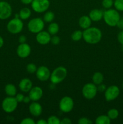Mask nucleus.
<instances>
[{
	"label": "nucleus",
	"mask_w": 123,
	"mask_h": 124,
	"mask_svg": "<svg viewBox=\"0 0 123 124\" xmlns=\"http://www.w3.org/2000/svg\"><path fill=\"white\" fill-rule=\"evenodd\" d=\"M37 124H48V122L45 119H39V121H37Z\"/></svg>",
	"instance_id": "obj_43"
},
{
	"label": "nucleus",
	"mask_w": 123,
	"mask_h": 124,
	"mask_svg": "<svg viewBox=\"0 0 123 124\" xmlns=\"http://www.w3.org/2000/svg\"><path fill=\"white\" fill-rule=\"evenodd\" d=\"M104 81V76L101 73L95 72L92 76V82L96 85L102 83Z\"/></svg>",
	"instance_id": "obj_22"
},
{
	"label": "nucleus",
	"mask_w": 123,
	"mask_h": 124,
	"mask_svg": "<svg viewBox=\"0 0 123 124\" xmlns=\"http://www.w3.org/2000/svg\"><path fill=\"white\" fill-rule=\"evenodd\" d=\"M29 111L32 116L38 117L42 113V107L37 101H33L29 105Z\"/></svg>",
	"instance_id": "obj_16"
},
{
	"label": "nucleus",
	"mask_w": 123,
	"mask_h": 124,
	"mask_svg": "<svg viewBox=\"0 0 123 124\" xmlns=\"http://www.w3.org/2000/svg\"><path fill=\"white\" fill-rule=\"evenodd\" d=\"M107 116L111 120L116 119L119 116V111L116 108H112L107 112Z\"/></svg>",
	"instance_id": "obj_27"
},
{
	"label": "nucleus",
	"mask_w": 123,
	"mask_h": 124,
	"mask_svg": "<svg viewBox=\"0 0 123 124\" xmlns=\"http://www.w3.org/2000/svg\"><path fill=\"white\" fill-rule=\"evenodd\" d=\"M18 41H19L20 44L25 43L27 41V37L25 35H20V36H19V39H18Z\"/></svg>",
	"instance_id": "obj_39"
},
{
	"label": "nucleus",
	"mask_w": 123,
	"mask_h": 124,
	"mask_svg": "<svg viewBox=\"0 0 123 124\" xmlns=\"http://www.w3.org/2000/svg\"><path fill=\"white\" fill-rule=\"evenodd\" d=\"M78 123L79 124H92L93 122L88 117H83L78 119Z\"/></svg>",
	"instance_id": "obj_32"
},
{
	"label": "nucleus",
	"mask_w": 123,
	"mask_h": 124,
	"mask_svg": "<svg viewBox=\"0 0 123 124\" xmlns=\"http://www.w3.org/2000/svg\"><path fill=\"white\" fill-rule=\"evenodd\" d=\"M36 122L31 117H26L23 119L20 122V124H35Z\"/></svg>",
	"instance_id": "obj_33"
},
{
	"label": "nucleus",
	"mask_w": 123,
	"mask_h": 124,
	"mask_svg": "<svg viewBox=\"0 0 123 124\" xmlns=\"http://www.w3.org/2000/svg\"><path fill=\"white\" fill-rule=\"evenodd\" d=\"M83 38V31L81 30H75L71 35V39L74 41H78Z\"/></svg>",
	"instance_id": "obj_26"
},
{
	"label": "nucleus",
	"mask_w": 123,
	"mask_h": 124,
	"mask_svg": "<svg viewBox=\"0 0 123 124\" xmlns=\"http://www.w3.org/2000/svg\"><path fill=\"white\" fill-rule=\"evenodd\" d=\"M113 6L116 10L123 12V0H115Z\"/></svg>",
	"instance_id": "obj_28"
},
{
	"label": "nucleus",
	"mask_w": 123,
	"mask_h": 124,
	"mask_svg": "<svg viewBox=\"0 0 123 124\" xmlns=\"http://www.w3.org/2000/svg\"><path fill=\"white\" fill-rule=\"evenodd\" d=\"M12 14V8L10 4L6 1H0V19H8Z\"/></svg>",
	"instance_id": "obj_11"
},
{
	"label": "nucleus",
	"mask_w": 123,
	"mask_h": 124,
	"mask_svg": "<svg viewBox=\"0 0 123 124\" xmlns=\"http://www.w3.org/2000/svg\"><path fill=\"white\" fill-rule=\"evenodd\" d=\"M48 124H60V120L55 116H51L47 119Z\"/></svg>",
	"instance_id": "obj_30"
},
{
	"label": "nucleus",
	"mask_w": 123,
	"mask_h": 124,
	"mask_svg": "<svg viewBox=\"0 0 123 124\" xmlns=\"http://www.w3.org/2000/svg\"><path fill=\"white\" fill-rule=\"evenodd\" d=\"M55 18V15L51 11H46L43 15V20L45 23H51L53 21Z\"/></svg>",
	"instance_id": "obj_25"
},
{
	"label": "nucleus",
	"mask_w": 123,
	"mask_h": 124,
	"mask_svg": "<svg viewBox=\"0 0 123 124\" xmlns=\"http://www.w3.org/2000/svg\"><path fill=\"white\" fill-rule=\"evenodd\" d=\"M50 5L49 0H33L31 7L35 12L43 13L47 11Z\"/></svg>",
	"instance_id": "obj_8"
},
{
	"label": "nucleus",
	"mask_w": 123,
	"mask_h": 124,
	"mask_svg": "<svg viewBox=\"0 0 123 124\" xmlns=\"http://www.w3.org/2000/svg\"><path fill=\"white\" fill-rule=\"evenodd\" d=\"M122 50H123V45H122Z\"/></svg>",
	"instance_id": "obj_45"
},
{
	"label": "nucleus",
	"mask_w": 123,
	"mask_h": 124,
	"mask_svg": "<svg viewBox=\"0 0 123 124\" xmlns=\"http://www.w3.org/2000/svg\"><path fill=\"white\" fill-rule=\"evenodd\" d=\"M28 29L32 33L37 34L44 29V21L41 18H34L28 23Z\"/></svg>",
	"instance_id": "obj_4"
},
{
	"label": "nucleus",
	"mask_w": 123,
	"mask_h": 124,
	"mask_svg": "<svg viewBox=\"0 0 123 124\" xmlns=\"http://www.w3.org/2000/svg\"><path fill=\"white\" fill-rule=\"evenodd\" d=\"M30 101H31V99H30L29 96H24L23 102H24V103H25V104H27V103L30 102Z\"/></svg>",
	"instance_id": "obj_42"
},
{
	"label": "nucleus",
	"mask_w": 123,
	"mask_h": 124,
	"mask_svg": "<svg viewBox=\"0 0 123 124\" xmlns=\"http://www.w3.org/2000/svg\"><path fill=\"white\" fill-rule=\"evenodd\" d=\"M31 48L29 44L25 43L20 44L18 46L16 49V53L18 56L20 58H26L31 53Z\"/></svg>",
	"instance_id": "obj_13"
},
{
	"label": "nucleus",
	"mask_w": 123,
	"mask_h": 124,
	"mask_svg": "<svg viewBox=\"0 0 123 124\" xmlns=\"http://www.w3.org/2000/svg\"><path fill=\"white\" fill-rule=\"evenodd\" d=\"M117 39H118V42L121 45H123V30L121 31L118 33V36H117Z\"/></svg>",
	"instance_id": "obj_37"
},
{
	"label": "nucleus",
	"mask_w": 123,
	"mask_h": 124,
	"mask_svg": "<svg viewBox=\"0 0 123 124\" xmlns=\"http://www.w3.org/2000/svg\"><path fill=\"white\" fill-rule=\"evenodd\" d=\"M97 87V90L98 92H105V90H106V85L103 84L102 83L98 85Z\"/></svg>",
	"instance_id": "obj_36"
},
{
	"label": "nucleus",
	"mask_w": 123,
	"mask_h": 124,
	"mask_svg": "<svg viewBox=\"0 0 123 124\" xmlns=\"http://www.w3.org/2000/svg\"><path fill=\"white\" fill-rule=\"evenodd\" d=\"M5 92L8 96H15L17 94V89L13 84H7L5 86Z\"/></svg>",
	"instance_id": "obj_20"
},
{
	"label": "nucleus",
	"mask_w": 123,
	"mask_h": 124,
	"mask_svg": "<svg viewBox=\"0 0 123 124\" xmlns=\"http://www.w3.org/2000/svg\"><path fill=\"white\" fill-rule=\"evenodd\" d=\"M59 26L57 23H51L49 25H48V31L51 35H55L59 32Z\"/></svg>",
	"instance_id": "obj_24"
},
{
	"label": "nucleus",
	"mask_w": 123,
	"mask_h": 124,
	"mask_svg": "<svg viewBox=\"0 0 123 124\" xmlns=\"http://www.w3.org/2000/svg\"><path fill=\"white\" fill-rule=\"evenodd\" d=\"M31 15V11L30 8L27 7H24L22 8L19 13V18L21 19L22 20H26L28 19Z\"/></svg>",
	"instance_id": "obj_21"
},
{
	"label": "nucleus",
	"mask_w": 123,
	"mask_h": 124,
	"mask_svg": "<svg viewBox=\"0 0 123 124\" xmlns=\"http://www.w3.org/2000/svg\"><path fill=\"white\" fill-rule=\"evenodd\" d=\"M21 2L24 4L25 5H28V4H31L33 0H20Z\"/></svg>",
	"instance_id": "obj_41"
},
{
	"label": "nucleus",
	"mask_w": 123,
	"mask_h": 124,
	"mask_svg": "<svg viewBox=\"0 0 123 124\" xmlns=\"http://www.w3.org/2000/svg\"><path fill=\"white\" fill-rule=\"evenodd\" d=\"M72 121L68 117H65L62 121H60V124H71Z\"/></svg>",
	"instance_id": "obj_38"
},
{
	"label": "nucleus",
	"mask_w": 123,
	"mask_h": 124,
	"mask_svg": "<svg viewBox=\"0 0 123 124\" xmlns=\"http://www.w3.org/2000/svg\"><path fill=\"white\" fill-rule=\"evenodd\" d=\"M4 45V39L2 36L0 35V48L3 46Z\"/></svg>",
	"instance_id": "obj_44"
},
{
	"label": "nucleus",
	"mask_w": 123,
	"mask_h": 124,
	"mask_svg": "<svg viewBox=\"0 0 123 124\" xmlns=\"http://www.w3.org/2000/svg\"><path fill=\"white\" fill-rule=\"evenodd\" d=\"M74 105V101L71 97L64 96L59 102V109L63 113H69L72 110Z\"/></svg>",
	"instance_id": "obj_9"
},
{
	"label": "nucleus",
	"mask_w": 123,
	"mask_h": 124,
	"mask_svg": "<svg viewBox=\"0 0 123 124\" xmlns=\"http://www.w3.org/2000/svg\"><path fill=\"white\" fill-rule=\"evenodd\" d=\"M104 12L100 9H93L89 12V16L92 21H100L103 19Z\"/></svg>",
	"instance_id": "obj_18"
},
{
	"label": "nucleus",
	"mask_w": 123,
	"mask_h": 124,
	"mask_svg": "<svg viewBox=\"0 0 123 124\" xmlns=\"http://www.w3.org/2000/svg\"><path fill=\"white\" fill-rule=\"evenodd\" d=\"M37 69V67L33 63H30V64H27V65L26 67V70L27 71V72L31 74L36 73Z\"/></svg>",
	"instance_id": "obj_29"
},
{
	"label": "nucleus",
	"mask_w": 123,
	"mask_h": 124,
	"mask_svg": "<svg viewBox=\"0 0 123 124\" xmlns=\"http://www.w3.org/2000/svg\"><path fill=\"white\" fill-rule=\"evenodd\" d=\"M78 24L82 29L85 30L90 27L92 24V20L89 16H82L78 20Z\"/></svg>",
	"instance_id": "obj_19"
},
{
	"label": "nucleus",
	"mask_w": 123,
	"mask_h": 124,
	"mask_svg": "<svg viewBox=\"0 0 123 124\" xmlns=\"http://www.w3.org/2000/svg\"><path fill=\"white\" fill-rule=\"evenodd\" d=\"M116 26L118 27L119 29L123 30V18H120V19H119V21H118V24H117Z\"/></svg>",
	"instance_id": "obj_40"
},
{
	"label": "nucleus",
	"mask_w": 123,
	"mask_h": 124,
	"mask_svg": "<svg viewBox=\"0 0 123 124\" xmlns=\"http://www.w3.org/2000/svg\"><path fill=\"white\" fill-rule=\"evenodd\" d=\"M97 92V87L94 83L86 84L82 88L83 97L88 100L94 99L96 96Z\"/></svg>",
	"instance_id": "obj_7"
},
{
	"label": "nucleus",
	"mask_w": 123,
	"mask_h": 124,
	"mask_svg": "<svg viewBox=\"0 0 123 124\" xmlns=\"http://www.w3.org/2000/svg\"><path fill=\"white\" fill-rule=\"evenodd\" d=\"M120 90L116 85H111L106 88L104 92L105 99L107 101L110 102L114 101L119 95Z\"/></svg>",
	"instance_id": "obj_10"
},
{
	"label": "nucleus",
	"mask_w": 123,
	"mask_h": 124,
	"mask_svg": "<svg viewBox=\"0 0 123 124\" xmlns=\"http://www.w3.org/2000/svg\"><path fill=\"white\" fill-rule=\"evenodd\" d=\"M14 97L18 102H22L24 100V95H23V94H21V93H17Z\"/></svg>",
	"instance_id": "obj_35"
},
{
	"label": "nucleus",
	"mask_w": 123,
	"mask_h": 124,
	"mask_svg": "<svg viewBox=\"0 0 123 124\" xmlns=\"http://www.w3.org/2000/svg\"><path fill=\"white\" fill-rule=\"evenodd\" d=\"M67 76V69L63 66L55 68L51 73L49 79L53 84H58L62 82Z\"/></svg>",
	"instance_id": "obj_3"
},
{
	"label": "nucleus",
	"mask_w": 123,
	"mask_h": 124,
	"mask_svg": "<svg viewBox=\"0 0 123 124\" xmlns=\"http://www.w3.org/2000/svg\"><path fill=\"white\" fill-rule=\"evenodd\" d=\"M33 87V83L28 78L22 79L19 83V88L21 92L28 93Z\"/></svg>",
	"instance_id": "obj_17"
},
{
	"label": "nucleus",
	"mask_w": 123,
	"mask_h": 124,
	"mask_svg": "<svg viewBox=\"0 0 123 124\" xmlns=\"http://www.w3.org/2000/svg\"><path fill=\"white\" fill-rule=\"evenodd\" d=\"M122 86H123V85H122Z\"/></svg>",
	"instance_id": "obj_46"
},
{
	"label": "nucleus",
	"mask_w": 123,
	"mask_h": 124,
	"mask_svg": "<svg viewBox=\"0 0 123 124\" xmlns=\"http://www.w3.org/2000/svg\"><path fill=\"white\" fill-rule=\"evenodd\" d=\"M36 75L37 78L39 81L42 82H45L49 79L51 76L50 70L46 66L42 65L37 68L36 72Z\"/></svg>",
	"instance_id": "obj_12"
},
{
	"label": "nucleus",
	"mask_w": 123,
	"mask_h": 124,
	"mask_svg": "<svg viewBox=\"0 0 123 124\" xmlns=\"http://www.w3.org/2000/svg\"><path fill=\"white\" fill-rule=\"evenodd\" d=\"M18 102L14 96H8L5 98L2 102V108L7 113H11L15 111L18 107Z\"/></svg>",
	"instance_id": "obj_6"
},
{
	"label": "nucleus",
	"mask_w": 123,
	"mask_h": 124,
	"mask_svg": "<svg viewBox=\"0 0 123 124\" xmlns=\"http://www.w3.org/2000/svg\"><path fill=\"white\" fill-rule=\"evenodd\" d=\"M120 18V15L116 9L109 8L104 12L103 19L109 26H116Z\"/></svg>",
	"instance_id": "obj_2"
},
{
	"label": "nucleus",
	"mask_w": 123,
	"mask_h": 124,
	"mask_svg": "<svg viewBox=\"0 0 123 124\" xmlns=\"http://www.w3.org/2000/svg\"><path fill=\"white\" fill-rule=\"evenodd\" d=\"M110 122L111 119L107 115H100L95 119V123L96 124H110Z\"/></svg>",
	"instance_id": "obj_23"
},
{
	"label": "nucleus",
	"mask_w": 123,
	"mask_h": 124,
	"mask_svg": "<svg viewBox=\"0 0 123 124\" xmlns=\"http://www.w3.org/2000/svg\"><path fill=\"white\" fill-rule=\"evenodd\" d=\"M51 36L50 34L48 31H41L39 33H37L36 39L39 44L41 45H47L51 42Z\"/></svg>",
	"instance_id": "obj_14"
},
{
	"label": "nucleus",
	"mask_w": 123,
	"mask_h": 124,
	"mask_svg": "<svg viewBox=\"0 0 123 124\" xmlns=\"http://www.w3.org/2000/svg\"><path fill=\"white\" fill-rule=\"evenodd\" d=\"M83 38L86 43L89 44H96L101 40L102 32L98 28L90 27L83 31Z\"/></svg>",
	"instance_id": "obj_1"
},
{
	"label": "nucleus",
	"mask_w": 123,
	"mask_h": 124,
	"mask_svg": "<svg viewBox=\"0 0 123 124\" xmlns=\"http://www.w3.org/2000/svg\"><path fill=\"white\" fill-rule=\"evenodd\" d=\"M60 42V38L58 36L53 35V37L51 38V42L54 45H58Z\"/></svg>",
	"instance_id": "obj_34"
},
{
	"label": "nucleus",
	"mask_w": 123,
	"mask_h": 124,
	"mask_svg": "<svg viewBox=\"0 0 123 124\" xmlns=\"http://www.w3.org/2000/svg\"><path fill=\"white\" fill-rule=\"evenodd\" d=\"M24 23L20 18H14L11 19L7 24V29L10 33L16 35L18 34L22 30Z\"/></svg>",
	"instance_id": "obj_5"
},
{
	"label": "nucleus",
	"mask_w": 123,
	"mask_h": 124,
	"mask_svg": "<svg viewBox=\"0 0 123 124\" xmlns=\"http://www.w3.org/2000/svg\"><path fill=\"white\" fill-rule=\"evenodd\" d=\"M29 93V97L32 101H38L43 96V90L39 87H33Z\"/></svg>",
	"instance_id": "obj_15"
},
{
	"label": "nucleus",
	"mask_w": 123,
	"mask_h": 124,
	"mask_svg": "<svg viewBox=\"0 0 123 124\" xmlns=\"http://www.w3.org/2000/svg\"><path fill=\"white\" fill-rule=\"evenodd\" d=\"M113 0H102V6L106 9H109L113 6Z\"/></svg>",
	"instance_id": "obj_31"
}]
</instances>
